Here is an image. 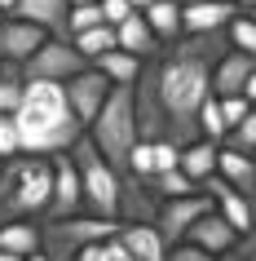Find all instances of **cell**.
<instances>
[{
	"label": "cell",
	"mask_w": 256,
	"mask_h": 261,
	"mask_svg": "<svg viewBox=\"0 0 256 261\" xmlns=\"http://www.w3.org/2000/svg\"><path fill=\"white\" fill-rule=\"evenodd\" d=\"M75 261H115L106 252V244H89V248H80V252H75Z\"/></svg>",
	"instance_id": "cell-38"
},
{
	"label": "cell",
	"mask_w": 256,
	"mask_h": 261,
	"mask_svg": "<svg viewBox=\"0 0 256 261\" xmlns=\"http://www.w3.org/2000/svg\"><path fill=\"white\" fill-rule=\"evenodd\" d=\"M155 213H159V195L150 191V181L124 173V181H120V221H155Z\"/></svg>",
	"instance_id": "cell-15"
},
{
	"label": "cell",
	"mask_w": 256,
	"mask_h": 261,
	"mask_svg": "<svg viewBox=\"0 0 256 261\" xmlns=\"http://www.w3.org/2000/svg\"><path fill=\"white\" fill-rule=\"evenodd\" d=\"M115 49H128V54H137L141 62H146V58H155V54H159L163 44L155 40V31L146 27V18H141V14L133 9V14L124 18L120 27H115Z\"/></svg>",
	"instance_id": "cell-19"
},
{
	"label": "cell",
	"mask_w": 256,
	"mask_h": 261,
	"mask_svg": "<svg viewBox=\"0 0 256 261\" xmlns=\"http://www.w3.org/2000/svg\"><path fill=\"white\" fill-rule=\"evenodd\" d=\"M22 89H27L22 71H18V67H0V115H14V111H18Z\"/></svg>",
	"instance_id": "cell-28"
},
{
	"label": "cell",
	"mask_w": 256,
	"mask_h": 261,
	"mask_svg": "<svg viewBox=\"0 0 256 261\" xmlns=\"http://www.w3.org/2000/svg\"><path fill=\"white\" fill-rule=\"evenodd\" d=\"M9 155H22L18 151V128H14V115H0V160Z\"/></svg>",
	"instance_id": "cell-35"
},
{
	"label": "cell",
	"mask_w": 256,
	"mask_h": 261,
	"mask_svg": "<svg viewBox=\"0 0 256 261\" xmlns=\"http://www.w3.org/2000/svg\"><path fill=\"white\" fill-rule=\"evenodd\" d=\"M89 67V58L71 44V36H49V40L36 49V54L22 62V80H49V84H67L75 71Z\"/></svg>",
	"instance_id": "cell-7"
},
{
	"label": "cell",
	"mask_w": 256,
	"mask_h": 261,
	"mask_svg": "<svg viewBox=\"0 0 256 261\" xmlns=\"http://www.w3.org/2000/svg\"><path fill=\"white\" fill-rule=\"evenodd\" d=\"M40 248V221H0V252L31 257Z\"/></svg>",
	"instance_id": "cell-22"
},
{
	"label": "cell",
	"mask_w": 256,
	"mask_h": 261,
	"mask_svg": "<svg viewBox=\"0 0 256 261\" xmlns=\"http://www.w3.org/2000/svg\"><path fill=\"white\" fill-rule=\"evenodd\" d=\"M141 18H146V27L155 31L159 44H173L181 36V5L177 0H155L150 9H141Z\"/></svg>",
	"instance_id": "cell-21"
},
{
	"label": "cell",
	"mask_w": 256,
	"mask_h": 261,
	"mask_svg": "<svg viewBox=\"0 0 256 261\" xmlns=\"http://www.w3.org/2000/svg\"><path fill=\"white\" fill-rule=\"evenodd\" d=\"M84 213V191H80V173L71 164V155H53V191H49V213L44 217H71Z\"/></svg>",
	"instance_id": "cell-11"
},
{
	"label": "cell",
	"mask_w": 256,
	"mask_h": 261,
	"mask_svg": "<svg viewBox=\"0 0 256 261\" xmlns=\"http://www.w3.org/2000/svg\"><path fill=\"white\" fill-rule=\"evenodd\" d=\"M243 14H252V22H256V9H243Z\"/></svg>",
	"instance_id": "cell-47"
},
{
	"label": "cell",
	"mask_w": 256,
	"mask_h": 261,
	"mask_svg": "<svg viewBox=\"0 0 256 261\" xmlns=\"http://www.w3.org/2000/svg\"><path fill=\"white\" fill-rule=\"evenodd\" d=\"M97 22H106V18H102V0H93V5H71V14H67V36L89 31V27H97Z\"/></svg>",
	"instance_id": "cell-30"
},
{
	"label": "cell",
	"mask_w": 256,
	"mask_h": 261,
	"mask_svg": "<svg viewBox=\"0 0 256 261\" xmlns=\"http://www.w3.org/2000/svg\"><path fill=\"white\" fill-rule=\"evenodd\" d=\"M239 14L234 0H186L181 5V36H203V31H225V22Z\"/></svg>",
	"instance_id": "cell-12"
},
{
	"label": "cell",
	"mask_w": 256,
	"mask_h": 261,
	"mask_svg": "<svg viewBox=\"0 0 256 261\" xmlns=\"http://www.w3.org/2000/svg\"><path fill=\"white\" fill-rule=\"evenodd\" d=\"M53 191V155L0 160V221H40Z\"/></svg>",
	"instance_id": "cell-3"
},
{
	"label": "cell",
	"mask_w": 256,
	"mask_h": 261,
	"mask_svg": "<svg viewBox=\"0 0 256 261\" xmlns=\"http://www.w3.org/2000/svg\"><path fill=\"white\" fill-rule=\"evenodd\" d=\"M216 107H221V120H225V133H230V128H234V124L252 111V102L239 93V97H216Z\"/></svg>",
	"instance_id": "cell-32"
},
{
	"label": "cell",
	"mask_w": 256,
	"mask_h": 261,
	"mask_svg": "<svg viewBox=\"0 0 256 261\" xmlns=\"http://www.w3.org/2000/svg\"><path fill=\"white\" fill-rule=\"evenodd\" d=\"M0 22H5V14H0Z\"/></svg>",
	"instance_id": "cell-50"
},
{
	"label": "cell",
	"mask_w": 256,
	"mask_h": 261,
	"mask_svg": "<svg viewBox=\"0 0 256 261\" xmlns=\"http://www.w3.org/2000/svg\"><path fill=\"white\" fill-rule=\"evenodd\" d=\"M234 5H239V9H256V0H234Z\"/></svg>",
	"instance_id": "cell-43"
},
{
	"label": "cell",
	"mask_w": 256,
	"mask_h": 261,
	"mask_svg": "<svg viewBox=\"0 0 256 261\" xmlns=\"http://www.w3.org/2000/svg\"><path fill=\"white\" fill-rule=\"evenodd\" d=\"M225 40H230V49H243V54H252L256 58V22H252V14H234L225 22Z\"/></svg>",
	"instance_id": "cell-26"
},
{
	"label": "cell",
	"mask_w": 256,
	"mask_h": 261,
	"mask_svg": "<svg viewBox=\"0 0 256 261\" xmlns=\"http://www.w3.org/2000/svg\"><path fill=\"white\" fill-rule=\"evenodd\" d=\"M120 244L137 261H163V252H168L163 234L155 230V221H120Z\"/></svg>",
	"instance_id": "cell-17"
},
{
	"label": "cell",
	"mask_w": 256,
	"mask_h": 261,
	"mask_svg": "<svg viewBox=\"0 0 256 261\" xmlns=\"http://www.w3.org/2000/svg\"><path fill=\"white\" fill-rule=\"evenodd\" d=\"M67 155H71V164H75V173H80L84 213H93V217H120V181H124V173H115L106 164V155L97 151L84 133Z\"/></svg>",
	"instance_id": "cell-6"
},
{
	"label": "cell",
	"mask_w": 256,
	"mask_h": 261,
	"mask_svg": "<svg viewBox=\"0 0 256 261\" xmlns=\"http://www.w3.org/2000/svg\"><path fill=\"white\" fill-rule=\"evenodd\" d=\"M71 44H75V49L93 62L97 54L115 49V27H110V22H97V27H89V31H75V36H71Z\"/></svg>",
	"instance_id": "cell-24"
},
{
	"label": "cell",
	"mask_w": 256,
	"mask_h": 261,
	"mask_svg": "<svg viewBox=\"0 0 256 261\" xmlns=\"http://www.w3.org/2000/svg\"><path fill=\"white\" fill-rule=\"evenodd\" d=\"M186 239L194 248H203V252H212V257H225V252H234V244H239V230L212 208V213H203V217L186 230Z\"/></svg>",
	"instance_id": "cell-14"
},
{
	"label": "cell",
	"mask_w": 256,
	"mask_h": 261,
	"mask_svg": "<svg viewBox=\"0 0 256 261\" xmlns=\"http://www.w3.org/2000/svg\"><path fill=\"white\" fill-rule=\"evenodd\" d=\"M110 89H115V84H110L106 75L93 67V62H89L84 71H75V75L62 84V93H67V102H71V115H75L84 128H89V120H93L97 111H102V102H106Z\"/></svg>",
	"instance_id": "cell-9"
},
{
	"label": "cell",
	"mask_w": 256,
	"mask_h": 261,
	"mask_svg": "<svg viewBox=\"0 0 256 261\" xmlns=\"http://www.w3.org/2000/svg\"><path fill=\"white\" fill-rule=\"evenodd\" d=\"M44 40H49L44 27H36V22H27V18L5 14V22H0V62H5V67H22Z\"/></svg>",
	"instance_id": "cell-10"
},
{
	"label": "cell",
	"mask_w": 256,
	"mask_h": 261,
	"mask_svg": "<svg viewBox=\"0 0 256 261\" xmlns=\"http://www.w3.org/2000/svg\"><path fill=\"white\" fill-rule=\"evenodd\" d=\"M93 67L102 71L110 84H133L137 75H141V58L128 54V49H106V54L93 58Z\"/></svg>",
	"instance_id": "cell-23"
},
{
	"label": "cell",
	"mask_w": 256,
	"mask_h": 261,
	"mask_svg": "<svg viewBox=\"0 0 256 261\" xmlns=\"http://www.w3.org/2000/svg\"><path fill=\"white\" fill-rule=\"evenodd\" d=\"M67 14H71V0H18L14 5V18H27L49 36H67Z\"/></svg>",
	"instance_id": "cell-18"
},
{
	"label": "cell",
	"mask_w": 256,
	"mask_h": 261,
	"mask_svg": "<svg viewBox=\"0 0 256 261\" xmlns=\"http://www.w3.org/2000/svg\"><path fill=\"white\" fill-rule=\"evenodd\" d=\"M163 261H221V257H212V252L194 248L190 239H181V244H173L168 252H163Z\"/></svg>",
	"instance_id": "cell-33"
},
{
	"label": "cell",
	"mask_w": 256,
	"mask_h": 261,
	"mask_svg": "<svg viewBox=\"0 0 256 261\" xmlns=\"http://www.w3.org/2000/svg\"><path fill=\"white\" fill-rule=\"evenodd\" d=\"M177 5H186V0H177Z\"/></svg>",
	"instance_id": "cell-49"
},
{
	"label": "cell",
	"mask_w": 256,
	"mask_h": 261,
	"mask_svg": "<svg viewBox=\"0 0 256 261\" xmlns=\"http://www.w3.org/2000/svg\"><path fill=\"white\" fill-rule=\"evenodd\" d=\"M22 261H49V257H44L40 248H36V252H31V257H22Z\"/></svg>",
	"instance_id": "cell-42"
},
{
	"label": "cell",
	"mask_w": 256,
	"mask_h": 261,
	"mask_svg": "<svg viewBox=\"0 0 256 261\" xmlns=\"http://www.w3.org/2000/svg\"><path fill=\"white\" fill-rule=\"evenodd\" d=\"M177 155H181V146L168 138L155 142V173H168V168H177Z\"/></svg>",
	"instance_id": "cell-34"
},
{
	"label": "cell",
	"mask_w": 256,
	"mask_h": 261,
	"mask_svg": "<svg viewBox=\"0 0 256 261\" xmlns=\"http://www.w3.org/2000/svg\"><path fill=\"white\" fill-rule=\"evenodd\" d=\"M128 5H133L137 14H141V9H150V5H155V0H128Z\"/></svg>",
	"instance_id": "cell-40"
},
{
	"label": "cell",
	"mask_w": 256,
	"mask_h": 261,
	"mask_svg": "<svg viewBox=\"0 0 256 261\" xmlns=\"http://www.w3.org/2000/svg\"><path fill=\"white\" fill-rule=\"evenodd\" d=\"M234 257H239V261H256V230L239 234V244H234Z\"/></svg>",
	"instance_id": "cell-37"
},
{
	"label": "cell",
	"mask_w": 256,
	"mask_h": 261,
	"mask_svg": "<svg viewBox=\"0 0 256 261\" xmlns=\"http://www.w3.org/2000/svg\"><path fill=\"white\" fill-rule=\"evenodd\" d=\"M230 49L225 31H203V36H177L150 58L155 71V93H159L163 120H168V142L186 146L199 138V115L203 97L212 93V62Z\"/></svg>",
	"instance_id": "cell-1"
},
{
	"label": "cell",
	"mask_w": 256,
	"mask_h": 261,
	"mask_svg": "<svg viewBox=\"0 0 256 261\" xmlns=\"http://www.w3.org/2000/svg\"><path fill=\"white\" fill-rule=\"evenodd\" d=\"M14 128L22 155H62L84 133V124L71 115L62 84H49V80H27L22 102L14 111Z\"/></svg>",
	"instance_id": "cell-2"
},
{
	"label": "cell",
	"mask_w": 256,
	"mask_h": 261,
	"mask_svg": "<svg viewBox=\"0 0 256 261\" xmlns=\"http://www.w3.org/2000/svg\"><path fill=\"white\" fill-rule=\"evenodd\" d=\"M14 5L18 0H0V14H14Z\"/></svg>",
	"instance_id": "cell-41"
},
{
	"label": "cell",
	"mask_w": 256,
	"mask_h": 261,
	"mask_svg": "<svg viewBox=\"0 0 256 261\" xmlns=\"http://www.w3.org/2000/svg\"><path fill=\"white\" fill-rule=\"evenodd\" d=\"M124 173H133V177H150L155 173V142H133V151H128V168Z\"/></svg>",
	"instance_id": "cell-31"
},
{
	"label": "cell",
	"mask_w": 256,
	"mask_h": 261,
	"mask_svg": "<svg viewBox=\"0 0 256 261\" xmlns=\"http://www.w3.org/2000/svg\"><path fill=\"white\" fill-rule=\"evenodd\" d=\"M71 5H93V0H71Z\"/></svg>",
	"instance_id": "cell-46"
},
{
	"label": "cell",
	"mask_w": 256,
	"mask_h": 261,
	"mask_svg": "<svg viewBox=\"0 0 256 261\" xmlns=\"http://www.w3.org/2000/svg\"><path fill=\"white\" fill-rule=\"evenodd\" d=\"M243 97H247V102H252V97H256V71H252V75H247V84H243Z\"/></svg>",
	"instance_id": "cell-39"
},
{
	"label": "cell",
	"mask_w": 256,
	"mask_h": 261,
	"mask_svg": "<svg viewBox=\"0 0 256 261\" xmlns=\"http://www.w3.org/2000/svg\"><path fill=\"white\" fill-rule=\"evenodd\" d=\"M0 67H5V62H0Z\"/></svg>",
	"instance_id": "cell-51"
},
{
	"label": "cell",
	"mask_w": 256,
	"mask_h": 261,
	"mask_svg": "<svg viewBox=\"0 0 256 261\" xmlns=\"http://www.w3.org/2000/svg\"><path fill=\"white\" fill-rule=\"evenodd\" d=\"M120 230V217H93V213H71V217H40V252L49 261H75V252L89 244H106Z\"/></svg>",
	"instance_id": "cell-5"
},
{
	"label": "cell",
	"mask_w": 256,
	"mask_h": 261,
	"mask_svg": "<svg viewBox=\"0 0 256 261\" xmlns=\"http://www.w3.org/2000/svg\"><path fill=\"white\" fill-rule=\"evenodd\" d=\"M252 71H256V58L252 54H243V49H225V54L212 62V97H239Z\"/></svg>",
	"instance_id": "cell-13"
},
{
	"label": "cell",
	"mask_w": 256,
	"mask_h": 261,
	"mask_svg": "<svg viewBox=\"0 0 256 261\" xmlns=\"http://www.w3.org/2000/svg\"><path fill=\"white\" fill-rule=\"evenodd\" d=\"M203 213H212V195L203 191H190V195H177V199H159V213H155V230L163 234V244L173 248L186 239V230L194 226V221L203 217Z\"/></svg>",
	"instance_id": "cell-8"
},
{
	"label": "cell",
	"mask_w": 256,
	"mask_h": 261,
	"mask_svg": "<svg viewBox=\"0 0 256 261\" xmlns=\"http://www.w3.org/2000/svg\"><path fill=\"white\" fill-rule=\"evenodd\" d=\"M150 191L159 195V199H177V195H190V191H199V181H190L181 168H168V173H150Z\"/></svg>",
	"instance_id": "cell-25"
},
{
	"label": "cell",
	"mask_w": 256,
	"mask_h": 261,
	"mask_svg": "<svg viewBox=\"0 0 256 261\" xmlns=\"http://www.w3.org/2000/svg\"><path fill=\"white\" fill-rule=\"evenodd\" d=\"M221 261H239V257H234V252H225V257H221Z\"/></svg>",
	"instance_id": "cell-45"
},
{
	"label": "cell",
	"mask_w": 256,
	"mask_h": 261,
	"mask_svg": "<svg viewBox=\"0 0 256 261\" xmlns=\"http://www.w3.org/2000/svg\"><path fill=\"white\" fill-rule=\"evenodd\" d=\"M177 168H181L190 181L212 177V173H216V142H208V138L186 142V146H181V155H177Z\"/></svg>",
	"instance_id": "cell-20"
},
{
	"label": "cell",
	"mask_w": 256,
	"mask_h": 261,
	"mask_svg": "<svg viewBox=\"0 0 256 261\" xmlns=\"http://www.w3.org/2000/svg\"><path fill=\"white\" fill-rule=\"evenodd\" d=\"M128 14H133V5H128V0H102V18H106L110 27H120Z\"/></svg>",
	"instance_id": "cell-36"
},
{
	"label": "cell",
	"mask_w": 256,
	"mask_h": 261,
	"mask_svg": "<svg viewBox=\"0 0 256 261\" xmlns=\"http://www.w3.org/2000/svg\"><path fill=\"white\" fill-rule=\"evenodd\" d=\"M252 111H256V97H252Z\"/></svg>",
	"instance_id": "cell-48"
},
{
	"label": "cell",
	"mask_w": 256,
	"mask_h": 261,
	"mask_svg": "<svg viewBox=\"0 0 256 261\" xmlns=\"http://www.w3.org/2000/svg\"><path fill=\"white\" fill-rule=\"evenodd\" d=\"M194 124H199V138H208V142H225V120H221V107H216V97L208 93L203 97V107H199V115H194Z\"/></svg>",
	"instance_id": "cell-27"
},
{
	"label": "cell",
	"mask_w": 256,
	"mask_h": 261,
	"mask_svg": "<svg viewBox=\"0 0 256 261\" xmlns=\"http://www.w3.org/2000/svg\"><path fill=\"white\" fill-rule=\"evenodd\" d=\"M84 138H89L97 151L106 155V164L115 168V173H124V168H128V151H133V142H137L133 84H115V89H110L106 102H102V111L89 120Z\"/></svg>",
	"instance_id": "cell-4"
},
{
	"label": "cell",
	"mask_w": 256,
	"mask_h": 261,
	"mask_svg": "<svg viewBox=\"0 0 256 261\" xmlns=\"http://www.w3.org/2000/svg\"><path fill=\"white\" fill-rule=\"evenodd\" d=\"M0 261H22V257H14V252H0Z\"/></svg>",
	"instance_id": "cell-44"
},
{
	"label": "cell",
	"mask_w": 256,
	"mask_h": 261,
	"mask_svg": "<svg viewBox=\"0 0 256 261\" xmlns=\"http://www.w3.org/2000/svg\"><path fill=\"white\" fill-rule=\"evenodd\" d=\"M225 146H234V151H247V155H256V111H247L234 128L225 133Z\"/></svg>",
	"instance_id": "cell-29"
},
{
	"label": "cell",
	"mask_w": 256,
	"mask_h": 261,
	"mask_svg": "<svg viewBox=\"0 0 256 261\" xmlns=\"http://www.w3.org/2000/svg\"><path fill=\"white\" fill-rule=\"evenodd\" d=\"M216 173L234 186V191H243L247 199H256V155L247 151H234V146H216Z\"/></svg>",
	"instance_id": "cell-16"
}]
</instances>
